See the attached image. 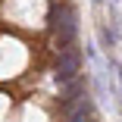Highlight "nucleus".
<instances>
[{
    "mask_svg": "<svg viewBox=\"0 0 122 122\" xmlns=\"http://www.w3.org/2000/svg\"><path fill=\"white\" fill-rule=\"evenodd\" d=\"M53 28H56V47H72V41H75V35H78V25H75V10H72L69 3H60L56 10H53Z\"/></svg>",
    "mask_w": 122,
    "mask_h": 122,
    "instance_id": "nucleus-1",
    "label": "nucleus"
},
{
    "mask_svg": "<svg viewBox=\"0 0 122 122\" xmlns=\"http://www.w3.org/2000/svg\"><path fill=\"white\" fill-rule=\"evenodd\" d=\"M78 66H81V53L75 50V47H66V50L60 53V60H56V81L60 85H69V81H75L78 78Z\"/></svg>",
    "mask_w": 122,
    "mask_h": 122,
    "instance_id": "nucleus-2",
    "label": "nucleus"
},
{
    "mask_svg": "<svg viewBox=\"0 0 122 122\" xmlns=\"http://www.w3.org/2000/svg\"><path fill=\"white\" fill-rule=\"evenodd\" d=\"M81 94H88V91H85V85H81V78H75V81L63 85V103H72V100H75V97H81Z\"/></svg>",
    "mask_w": 122,
    "mask_h": 122,
    "instance_id": "nucleus-4",
    "label": "nucleus"
},
{
    "mask_svg": "<svg viewBox=\"0 0 122 122\" xmlns=\"http://www.w3.org/2000/svg\"><path fill=\"white\" fill-rule=\"evenodd\" d=\"M97 3H100V0H97Z\"/></svg>",
    "mask_w": 122,
    "mask_h": 122,
    "instance_id": "nucleus-5",
    "label": "nucleus"
},
{
    "mask_svg": "<svg viewBox=\"0 0 122 122\" xmlns=\"http://www.w3.org/2000/svg\"><path fill=\"white\" fill-rule=\"evenodd\" d=\"M91 116H94V103H91V97H88V94H81L78 100L72 103L66 122H91Z\"/></svg>",
    "mask_w": 122,
    "mask_h": 122,
    "instance_id": "nucleus-3",
    "label": "nucleus"
}]
</instances>
